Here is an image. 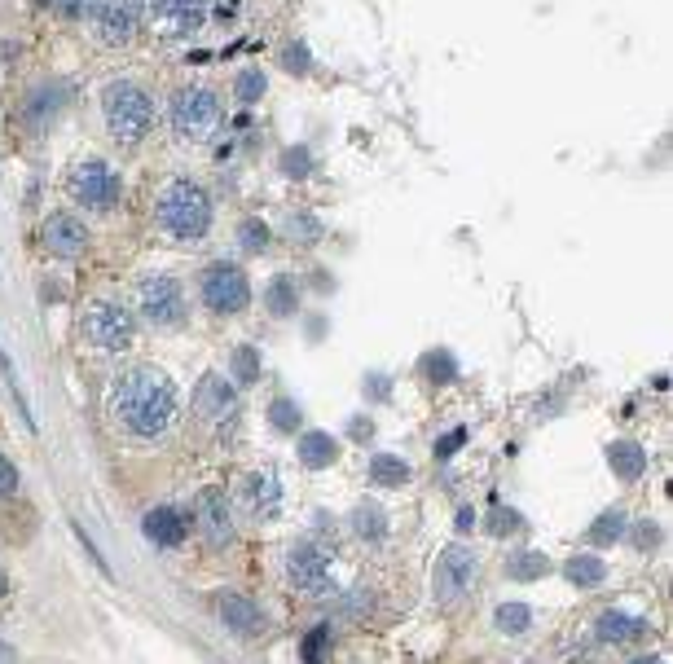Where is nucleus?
Here are the masks:
<instances>
[{"mask_svg": "<svg viewBox=\"0 0 673 664\" xmlns=\"http://www.w3.org/2000/svg\"><path fill=\"white\" fill-rule=\"evenodd\" d=\"M176 409H181L176 387L154 365H137V370L119 374L115 387H110V414L137 440H159L163 431H172Z\"/></svg>", "mask_w": 673, "mask_h": 664, "instance_id": "f257e3e1", "label": "nucleus"}, {"mask_svg": "<svg viewBox=\"0 0 673 664\" xmlns=\"http://www.w3.org/2000/svg\"><path fill=\"white\" fill-rule=\"evenodd\" d=\"M159 225L172 238H203L212 229V198L198 190L194 181H172L159 198Z\"/></svg>", "mask_w": 673, "mask_h": 664, "instance_id": "f03ea898", "label": "nucleus"}, {"mask_svg": "<svg viewBox=\"0 0 673 664\" xmlns=\"http://www.w3.org/2000/svg\"><path fill=\"white\" fill-rule=\"evenodd\" d=\"M102 110H106L110 137H115V141H124V146H132V141H141V137L150 132V124H154V106H150V97L141 93L137 84H128V80L106 84V93H102Z\"/></svg>", "mask_w": 673, "mask_h": 664, "instance_id": "7ed1b4c3", "label": "nucleus"}, {"mask_svg": "<svg viewBox=\"0 0 673 664\" xmlns=\"http://www.w3.org/2000/svg\"><path fill=\"white\" fill-rule=\"evenodd\" d=\"M172 128L181 141H207L220 128V102L212 88H181L172 97Z\"/></svg>", "mask_w": 673, "mask_h": 664, "instance_id": "20e7f679", "label": "nucleus"}, {"mask_svg": "<svg viewBox=\"0 0 673 664\" xmlns=\"http://www.w3.org/2000/svg\"><path fill=\"white\" fill-rule=\"evenodd\" d=\"M66 194L80 207H88V212H110L119 198V176H115V168H106L102 159H84L66 176Z\"/></svg>", "mask_w": 673, "mask_h": 664, "instance_id": "39448f33", "label": "nucleus"}, {"mask_svg": "<svg viewBox=\"0 0 673 664\" xmlns=\"http://www.w3.org/2000/svg\"><path fill=\"white\" fill-rule=\"evenodd\" d=\"M198 295L212 313H242L251 304L247 273L234 269V264H207L203 278H198Z\"/></svg>", "mask_w": 673, "mask_h": 664, "instance_id": "423d86ee", "label": "nucleus"}, {"mask_svg": "<svg viewBox=\"0 0 673 664\" xmlns=\"http://www.w3.org/2000/svg\"><path fill=\"white\" fill-rule=\"evenodd\" d=\"M286 581H291L300 594H330L335 590V581H330V559L313 546V541H295V546L286 550Z\"/></svg>", "mask_w": 673, "mask_h": 664, "instance_id": "0eeeda50", "label": "nucleus"}, {"mask_svg": "<svg viewBox=\"0 0 673 664\" xmlns=\"http://www.w3.org/2000/svg\"><path fill=\"white\" fill-rule=\"evenodd\" d=\"M84 335H88V343H97V348L119 352L137 335V322H132V313L119 304H93L84 313Z\"/></svg>", "mask_w": 673, "mask_h": 664, "instance_id": "6e6552de", "label": "nucleus"}, {"mask_svg": "<svg viewBox=\"0 0 673 664\" xmlns=\"http://www.w3.org/2000/svg\"><path fill=\"white\" fill-rule=\"evenodd\" d=\"M88 18H93V27H97V36H102V44L119 49V44H128L132 36H137L141 5H137V0H93Z\"/></svg>", "mask_w": 673, "mask_h": 664, "instance_id": "1a4fd4ad", "label": "nucleus"}, {"mask_svg": "<svg viewBox=\"0 0 673 664\" xmlns=\"http://www.w3.org/2000/svg\"><path fill=\"white\" fill-rule=\"evenodd\" d=\"M476 568H480V563H476V550H471V546L440 550V559H436V599L454 603L458 594L476 581Z\"/></svg>", "mask_w": 673, "mask_h": 664, "instance_id": "9d476101", "label": "nucleus"}, {"mask_svg": "<svg viewBox=\"0 0 673 664\" xmlns=\"http://www.w3.org/2000/svg\"><path fill=\"white\" fill-rule=\"evenodd\" d=\"M141 313H146L154 326L181 322V317H185V300H181V286H176V278L159 273V278L141 282Z\"/></svg>", "mask_w": 673, "mask_h": 664, "instance_id": "9b49d317", "label": "nucleus"}, {"mask_svg": "<svg viewBox=\"0 0 673 664\" xmlns=\"http://www.w3.org/2000/svg\"><path fill=\"white\" fill-rule=\"evenodd\" d=\"M238 502L242 511H251L256 519H273L282 511V480L278 471H251L238 489Z\"/></svg>", "mask_w": 673, "mask_h": 664, "instance_id": "f8f14e48", "label": "nucleus"}, {"mask_svg": "<svg viewBox=\"0 0 673 664\" xmlns=\"http://www.w3.org/2000/svg\"><path fill=\"white\" fill-rule=\"evenodd\" d=\"M198 533L207 546H229L234 541V519H229V497L220 489L198 493Z\"/></svg>", "mask_w": 673, "mask_h": 664, "instance_id": "ddd939ff", "label": "nucleus"}, {"mask_svg": "<svg viewBox=\"0 0 673 664\" xmlns=\"http://www.w3.org/2000/svg\"><path fill=\"white\" fill-rule=\"evenodd\" d=\"M234 405H238V392H234V383L225 379V374H203L194 387V409L207 418V423H220V418H229L234 414Z\"/></svg>", "mask_w": 673, "mask_h": 664, "instance_id": "4468645a", "label": "nucleus"}, {"mask_svg": "<svg viewBox=\"0 0 673 664\" xmlns=\"http://www.w3.org/2000/svg\"><path fill=\"white\" fill-rule=\"evenodd\" d=\"M44 247L62 260H75V256H84V247H88V229L71 212H53L44 220Z\"/></svg>", "mask_w": 673, "mask_h": 664, "instance_id": "2eb2a0df", "label": "nucleus"}, {"mask_svg": "<svg viewBox=\"0 0 673 664\" xmlns=\"http://www.w3.org/2000/svg\"><path fill=\"white\" fill-rule=\"evenodd\" d=\"M141 533H146L154 546L176 550L185 541V533H190V524H185V515L176 511V506H154V511H146V519H141Z\"/></svg>", "mask_w": 673, "mask_h": 664, "instance_id": "dca6fc26", "label": "nucleus"}, {"mask_svg": "<svg viewBox=\"0 0 673 664\" xmlns=\"http://www.w3.org/2000/svg\"><path fill=\"white\" fill-rule=\"evenodd\" d=\"M216 612H220V621L234 629V634L256 638L264 629V612L251 599H242V594H216Z\"/></svg>", "mask_w": 673, "mask_h": 664, "instance_id": "f3484780", "label": "nucleus"}, {"mask_svg": "<svg viewBox=\"0 0 673 664\" xmlns=\"http://www.w3.org/2000/svg\"><path fill=\"white\" fill-rule=\"evenodd\" d=\"M594 634H599L603 643H616V647H621V643H634V638H643V634H647V625L638 621V616L616 612V607H612V612H603V616H599Z\"/></svg>", "mask_w": 673, "mask_h": 664, "instance_id": "a211bd4d", "label": "nucleus"}, {"mask_svg": "<svg viewBox=\"0 0 673 664\" xmlns=\"http://www.w3.org/2000/svg\"><path fill=\"white\" fill-rule=\"evenodd\" d=\"M207 14V0H154V18H163L176 31L198 27Z\"/></svg>", "mask_w": 673, "mask_h": 664, "instance_id": "6ab92c4d", "label": "nucleus"}, {"mask_svg": "<svg viewBox=\"0 0 673 664\" xmlns=\"http://www.w3.org/2000/svg\"><path fill=\"white\" fill-rule=\"evenodd\" d=\"M335 458H339L335 436H326V431H304V436H300V462H304L308 471L335 467Z\"/></svg>", "mask_w": 673, "mask_h": 664, "instance_id": "aec40b11", "label": "nucleus"}, {"mask_svg": "<svg viewBox=\"0 0 673 664\" xmlns=\"http://www.w3.org/2000/svg\"><path fill=\"white\" fill-rule=\"evenodd\" d=\"M608 467L621 475V480H638V475L647 471V453H643V445H634V440H616L608 449Z\"/></svg>", "mask_w": 673, "mask_h": 664, "instance_id": "412c9836", "label": "nucleus"}, {"mask_svg": "<svg viewBox=\"0 0 673 664\" xmlns=\"http://www.w3.org/2000/svg\"><path fill=\"white\" fill-rule=\"evenodd\" d=\"M352 533H357L361 541H370V546L388 541V515H383V506L361 502L357 511H352Z\"/></svg>", "mask_w": 673, "mask_h": 664, "instance_id": "4be33fe9", "label": "nucleus"}, {"mask_svg": "<svg viewBox=\"0 0 673 664\" xmlns=\"http://www.w3.org/2000/svg\"><path fill=\"white\" fill-rule=\"evenodd\" d=\"M564 577L572 585H581V590H594V585L608 581V563H603L599 555H572L564 563Z\"/></svg>", "mask_w": 673, "mask_h": 664, "instance_id": "5701e85b", "label": "nucleus"}, {"mask_svg": "<svg viewBox=\"0 0 673 664\" xmlns=\"http://www.w3.org/2000/svg\"><path fill=\"white\" fill-rule=\"evenodd\" d=\"M370 480L383 484V489H401V484L410 480V462L392 458V453H379V458L370 462Z\"/></svg>", "mask_w": 673, "mask_h": 664, "instance_id": "b1692460", "label": "nucleus"}, {"mask_svg": "<svg viewBox=\"0 0 673 664\" xmlns=\"http://www.w3.org/2000/svg\"><path fill=\"white\" fill-rule=\"evenodd\" d=\"M625 524H630L625 511H621V506H612V511H603L590 524V541H594V546H616V541L625 537Z\"/></svg>", "mask_w": 673, "mask_h": 664, "instance_id": "393cba45", "label": "nucleus"}, {"mask_svg": "<svg viewBox=\"0 0 673 664\" xmlns=\"http://www.w3.org/2000/svg\"><path fill=\"white\" fill-rule=\"evenodd\" d=\"M506 572H511V581H542L550 572V563L542 550H520V555L506 559Z\"/></svg>", "mask_w": 673, "mask_h": 664, "instance_id": "a878e982", "label": "nucleus"}, {"mask_svg": "<svg viewBox=\"0 0 673 664\" xmlns=\"http://www.w3.org/2000/svg\"><path fill=\"white\" fill-rule=\"evenodd\" d=\"M264 300H269V313H273V317H291V313H295V300H300V291H295L291 278H273L269 291H264Z\"/></svg>", "mask_w": 673, "mask_h": 664, "instance_id": "bb28decb", "label": "nucleus"}, {"mask_svg": "<svg viewBox=\"0 0 673 664\" xmlns=\"http://www.w3.org/2000/svg\"><path fill=\"white\" fill-rule=\"evenodd\" d=\"M62 97H66V93H62V84H40V93L27 102V124H31V128H40V124H44V115L62 106Z\"/></svg>", "mask_w": 673, "mask_h": 664, "instance_id": "cd10ccee", "label": "nucleus"}, {"mask_svg": "<svg viewBox=\"0 0 673 664\" xmlns=\"http://www.w3.org/2000/svg\"><path fill=\"white\" fill-rule=\"evenodd\" d=\"M229 370H234L238 383H256L260 379V352L242 343V348H234V357H229Z\"/></svg>", "mask_w": 673, "mask_h": 664, "instance_id": "c85d7f7f", "label": "nucleus"}, {"mask_svg": "<svg viewBox=\"0 0 673 664\" xmlns=\"http://www.w3.org/2000/svg\"><path fill=\"white\" fill-rule=\"evenodd\" d=\"M234 88H238V102H260L264 97V88H269V80H264V71H256V66H247V71L234 80Z\"/></svg>", "mask_w": 673, "mask_h": 664, "instance_id": "c756f323", "label": "nucleus"}, {"mask_svg": "<svg viewBox=\"0 0 673 664\" xmlns=\"http://www.w3.org/2000/svg\"><path fill=\"white\" fill-rule=\"evenodd\" d=\"M528 621H533V612H528L524 603H506V607H498V629H502V634H524Z\"/></svg>", "mask_w": 673, "mask_h": 664, "instance_id": "7c9ffc66", "label": "nucleus"}, {"mask_svg": "<svg viewBox=\"0 0 673 664\" xmlns=\"http://www.w3.org/2000/svg\"><path fill=\"white\" fill-rule=\"evenodd\" d=\"M269 423L278 431H300V405L286 401V396H278V401L269 405Z\"/></svg>", "mask_w": 673, "mask_h": 664, "instance_id": "2f4dec72", "label": "nucleus"}, {"mask_svg": "<svg viewBox=\"0 0 673 664\" xmlns=\"http://www.w3.org/2000/svg\"><path fill=\"white\" fill-rule=\"evenodd\" d=\"M238 242H242V251H264L269 247V225L264 220H242Z\"/></svg>", "mask_w": 673, "mask_h": 664, "instance_id": "473e14b6", "label": "nucleus"}, {"mask_svg": "<svg viewBox=\"0 0 673 664\" xmlns=\"http://www.w3.org/2000/svg\"><path fill=\"white\" fill-rule=\"evenodd\" d=\"M423 370H427V379H454V374H458V361L454 357H449V352H427V357H423Z\"/></svg>", "mask_w": 673, "mask_h": 664, "instance_id": "72a5a7b5", "label": "nucleus"}, {"mask_svg": "<svg viewBox=\"0 0 673 664\" xmlns=\"http://www.w3.org/2000/svg\"><path fill=\"white\" fill-rule=\"evenodd\" d=\"M515 528H520V515H515L511 506H498V511L489 515V533H493V537H511Z\"/></svg>", "mask_w": 673, "mask_h": 664, "instance_id": "f704fd0d", "label": "nucleus"}, {"mask_svg": "<svg viewBox=\"0 0 673 664\" xmlns=\"http://www.w3.org/2000/svg\"><path fill=\"white\" fill-rule=\"evenodd\" d=\"M282 66H286L291 75H308V66H313V58H308V49H304V44H286V49H282Z\"/></svg>", "mask_w": 673, "mask_h": 664, "instance_id": "c9c22d12", "label": "nucleus"}, {"mask_svg": "<svg viewBox=\"0 0 673 664\" xmlns=\"http://www.w3.org/2000/svg\"><path fill=\"white\" fill-rule=\"evenodd\" d=\"M308 168H313V163H308V150H286L282 154V172L286 176H308Z\"/></svg>", "mask_w": 673, "mask_h": 664, "instance_id": "e433bc0d", "label": "nucleus"}, {"mask_svg": "<svg viewBox=\"0 0 673 664\" xmlns=\"http://www.w3.org/2000/svg\"><path fill=\"white\" fill-rule=\"evenodd\" d=\"M462 440H467V427H454L445 440H436V458H449V453H458Z\"/></svg>", "mask_w": 673, "mask_h": 664, "instance_id": "4c0bfd02", "label": "nucleus"}, {"mask_svg": "<svg viewBox=\"0 0 673 664\" xmlns=\"http://www.w3.org/2000/svg\"><path fill=\"white\" fill-rule=\"evenodd\" d=\"M656 541H660V528L656 524H647V519H643V524H634V546L638 550H652Z\"/></svg>", "mask_w": 673, "mask_h": 664, "instance_id": "58836bf2", "label": "nucleus"}, {"mask_svg": "<svg viewBox=\"0 0 673 664\" xmlns=\"http://www.w3.org/2000/svg\"><path fill=\"white\" fill-rule=\"evenodd\" d=\"M322 643H326V625L308 634V643H304V660L308 664H322Z\"/></svg>", "mask_w": 673, "mask_h": 664, "instance_id": "ea45409f", "label": "nucleus"}, {"mask_svg": "<svg viewBox=\"0 0 673 664\" xmlns=\"http://www.w3.org/2000/svg\"><path fill=\"white\" fill-rule=\"evenodd\" d=\"M18 489V467L9 458H0V497H9Z\"/></svg>", "mask_w": 673, "mask_h": 664, "instance_id": "a19ab883", "label": "nucleus"}, {"mask_svg": "<svg viewBox=\"0 0 673 664\" xmlns=\"http://www.w3.org/2000/svg\"><path fill=\"white\" fill-rule=\"evenodd\" d=\"M58 9L66 18H88V9H93V0H58Z\"/></svg>", "mask_w": 673, "mask_h": 664, "instance_id": "79ce46f5", "label": "nucleus"}, {"mask_svg": "<svg viewBox=\"0 0 673 664\" xmlns=\"http://www.w3.org/2000/svg\"><path fill=\"white\" fill-rule=\"evenodd\" d=\"M291 234L295 238H317V220L313 216H295L291 220Z\"/></svg>", "mask_w": 673, "mask_h": 664, "instance_id": "37998d69", "label": "nucleus"}, {"mask_svg": "<svg viewBox=\"0 0 673 664\" xmlns=\"http://www.w3.org/2000/svg\"><path fill=\"white\" fill-rule=\"evenodd\" d=\"M366 392L374 396V401H388L392 383H388V379H383V374H374V379H366Z\"/></svg>", "mask_w": 673, "mask_h": 664, "instance_id": "c03bdc74", "label": "nucleus"}, {"mask_svg": "<svg viewBox=\"0 0 673 664\" xmlns=\"http://www.w3.org/2000/svg\"><path fill=\"white\" fill-rule=\"evenodd\" d=\"M471 528H476V511L462 506V511H458V533H471Z\"/></svg>", "mask_w": 673, "mask_h": 664, "instance_id": "a18cd8bd", "label": "nucleus"}, {"mask_svg": "<svg viewBox=\"0 0 673 664\" xmlns=\"http://www.w3.org/2000/svg\"><path fill=\"white\" fill-rule=\"evenodd\" d=\"M352 436H374V427L366 423V418H352Z\"/></svg>", "mask_w": 673, "mask_h": 664, "instance_id": "49530a36", "label": "nucleus"}, {"mask_svg": "<svg viewBox=\"0 0 673 664\" xmlns=\"http://www.w3.org/2000/svg\"><path fill=\"white\" fill-rule=\"evenodd\" d=\"M9 594V577H5V568H0V599Z\"/></svg>", "mask_w": 673, "mask_h": 664, "instance_id": "de8ad7c7", "label": "nucleus"}, {"mask_svg": "<svg viewBox=\"0 0 673 664\" xmlns=\"http://www.w3.org/2000/svg\"><path fill=\"white\" fill-rule=\"evenodd\" d=\"M9 660H14V656H9V647H5V643H0V664H9Z\"/></svg>", "mask_w": 673, "mask_h": 664, "instance_id": "09e8293b", "label": "nucleus"}, {"mask_svg": "<svg viewBox=\"0 0 673 664\" xmlns=\"http://www.w3.org/2000/svg\"><path fill=\"white\" fill-rule=\"evenodd\" d=\"M630 664H660L656 656H638V660H630Z\"/></svg>", "mask_w": 673, "mask_h": 664, "instance_id": "8fccbe9b", "label": "nucleus"}, {"mask_svg": "<svg viewBox=\"0 0 673 664\" xmlns=\"http://www.w3.org/2000/svg\"><path fill=\"white\" fill-rule=\"evenodd\" d=\"M31 5H49V0H31Z\"/></svg>", "mask_w": 673, "mask_h": 664, "instance_id": "3c124183", "label": "nucleus"}]
</instances>
